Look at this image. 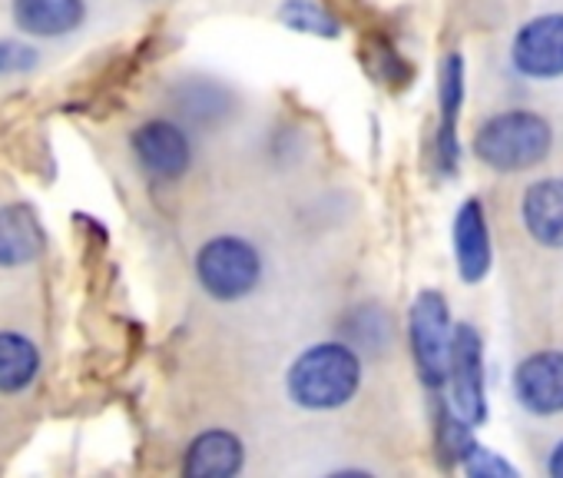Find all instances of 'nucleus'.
<instances>
[{
  "instance_id": "nucleus-18",
  "label": "nucleus",
  "mask_w": 563,
  "mask_h": 478,
  "mask_svg": "<svg viewBox=\"0 0 563 478\" xmlns=\"http://www.w3.org/2000/svg\"><path fill=\"white\" fill-rule=\"evenodd\" d=\"M461 468L471 478H520V468L517 465H510L504 455H497V452H490V448H484L477 442L464 452Z\"/></svg>"
},
{
  "instance_id": "nucleus-4",
  "label": "nucleus",
  "mask_w": 563,
  "mask_h": 478,
  "mask_svg": "<svg viewBox=\"0 0 563 478\" xmlns=\"http://www.w3.org/2000/svg\"><path fill=\"white\" fill-rule=\"evenodd\" d=\"M451 309L448 300L438 290L418 293L408 316V336H411V356L418 366V376L428 389H441L448 379V349H451Z\"/></svg>"
},
{
  "instance_id": "nucleus-14",
  "label": "nucleus",
  "mask_w": 563,
  "mask_h": 478,
  "mask_svg": "<svg viewBox=\"0 0 563 478\" xmlns=\"http://www.w3.org/2000/svg\"><path fill=\"white\" fill-rule=\"evenodd\" d=\"M84 0H14V21L37 37H60L84 24Z\"/></svg>"
},
{
  "instance_id": "nucleus-1",
  "label": "nucleus",
  "mask_w": 563,
  "mask_h": 478,
  "mask_svg": "<svg viewBox=\"0 0 563 478\" xmlns=\"http://www.w3.org/2000/svg\"><path fill=\"white\" fill-rule=\"evenodd\" d=\"M553 150V127L533 110H504L474 133V156L497 173H523L540 166Z\"/></svg>"
},
{
  "instance_id": "nucleus-16",
  "label": "nucleus",
  "mask_w": 563,
  "mask_h": 478,
  "mask_svg": "<svg viewBox=\"0 0 563 478\" xmlns=\"http://www.w3.org/2000/svg\"><path fill=\"white\" fill-rule=\"evenodd\" d=\"M471 445H474V425H467L451 405H441L438 409V461L451 468L464 458Z\"/></svg>"
},
{
  "instance_id": "nucleus-7",
  "label": "nucleus",
  "mask_w": 563,
  "mask_h": 478,
  "mask_svg": "<svg viewBox=\"0 0 563 478\" xmlns=\"http://www.w3.org/2000/svg\"><path fill=\"white\" fill-rule=\"evenodd\" d=\"M438 107H441V123L434 133V156H438V170L444 176H454L461 163L457 120L464 107V57L457 51H451L438 67Z\"/></svg>"
},
{
  "instance_id": "nucleus-3",
  "label": "nucleus",
  "mask_w": 563,
  "mask_h": 478,
  "mask_svg": "<svg viewBox=\"0 0 563 478\" xmlns=\"http://www.w3.org/2000/svg\"><path fill=\"white\" fill-rule=\"evenodd\" d=\"M196 276L212 300H242L262 276V257L239 236H216L196 257Z\"/></svg>"
},
{
  "instance_id": "nucleus-9",
  "label": "nucleus",
  "mask_w": 563,
  "mask_h": 478,
  "mask_svg": "<svg viewBox=\"0 0 563 478\" xmlns=\"http://www.w3.org/2000/svg\"><path fill=\"white\" fill-rule=\"evenodd\" d=\"M454 260H457V276L461 283L474 286L487 280L494 267V243H490V226L481 199H464L457 216H454Z\"/></svg>"
},
{
  "instance_id": "nucleus-19",
  "label": "nucleus",
  "mask_w": 563,
  "mask_h": 478,
  "mask_svg": "<svg viewBox=\"0 0 563 478\" xmlns=\"http://www.w3.org/2000/svg\"><path fill=\"white\" fill-rule=\"evenodd\" d=\"M372 54H375V64H372V74L382 80V84H408L411 80V67L395 54V47L391 44H385V41H375L372 44Z\"/></svg>"
},
{
  "instance_id": "nucleus-21",
  "label": "nucleus",
  "mask_w": 563,
  "mask_h": 478,
  "mask_svg": "<svg viewBox=\"0 0 563 478\" xmlns=\"http://www.w3.org/2000/svg\"><path fill=\"white\" fill-rule=\"evenodd\" d=\"M547 471H550L553 478H563V438L553 445V452H550V458H547Z\"/></svg>"
},
{
  "instance_id": "nucleus-13",
  "label": "nucleus",
  "mask_w": 563,
  "mask_h": 478,
  "mask_svg": "<svg viewBox=\"0 0 563 478\" xmlns=\"http://www.w3.org/2000/svg\"><path fill=\"white\" fill-rule=\"evenodd\" d=\"M239 468H242V442L222 428L196 435L183 461V471L192 478H229Z\"/></svg>"
},
{
  "instance_id": "nucleus-5",
  "label": "nucleus",
  "mask_w": 563,
  "mask_h": 478,
  "mask_svg": "<svg viewBox=\"0 0 563 478\" xmlns=\"http://www.w3.org/2000/svg\"><path fill=\"white\" fill-rule=\"evenodd\" d=\"M451 409L467 425L487 422V385H484V339L471 323H457L451 329L448 349V379Z\"/></svg>"
},
{
  "instance_id": "nucleus-2",
  "label": "nucleus",
  "mask_w": 563,
  "mask_h": 478,
  "mask_svg": "<svg viewBox=\"0 0 563 478\" xmlns=\"http://www.w3.org/2000/svg\"><path fill=\"white\" fill-rule=\"evenodd\" d=\"M362 385V362L342 343H322L306 349L289 369V395L302 409H339L355 399Z\"/></svg>"
},
{
  "instance_id": "nucleus-10",
  "label": "nucleus",
  "mask_w": 563,
  "mask_h": 478,
  "mask_svg": "<svg viewBox=\"0 0 563 478\" xmlns=\"http://www.w3.org/2000/svg\"><path fill=\"white\" fill-rule=\"evenodd\" d=\"M133 153L156 180H179L189 170L192 150L186 133L169 120H150L133 133Z\"/></svg>"
},
{
  "instance_id": "nucleus-15",
  "label": "nucleus",
  "mask_w": 563,
  "mask_h": 478,
  "mask_svg": "<svg viewBox=\"0 0 563 478\" xmlns=\"http://www.w3.org/2000/svg\"><path fill=\"white\" fill-rule=\"evenodd\" d=\"M41 352L21 333H0V392H21L34 382Z\"/></svg>"
},
{
  "instance_id": "nucleus-11",
  "label": "nucleus",
  "mask_w": 563,
  "mask_h": 478,
  "mask_svg": "<svg viewBox=\"0 0 563 478\" xmlns=\"http://www.w3.org/2000/svg\"><path fill=\"white\" fill-rule=\"evenodd\" d=\"M520 219L533 243L547 250H563V176L530 183L520 199Z\"/></svg>"
},
{
  "instance_id": "nucleus-17",
  "label": "nucleus",
  "mask_w": 563,
  "mask_h": 478,
  "mask_svg": "<svg viewBox=\"0 0 563 478\" xmlns=\"http://www.w3.org/2000/svg\"><path fill=\"white\" fill-rule=\"evenodd\" d=\"M282 24H289L292 31L302 34H316V37H339V21L322 8L316 0H286L278 11Z\"/></svg>"
},
{
  "instance_id": "nucleus-12",
  "label": "nucleus",
  "mask_w": 563,
  "mask_h": 478,
  "mask_svg": "<svg viewBox=\"0 0 563 478\" xmlns=\"http://www.w3.org/2000/svg\"><path fill=\"white\" fill-rule=\"evenodd\" d=\"M44 229L31 206L0 209V267H27L44 253Z\"/></svg>"
},
{
  "instance_id": "nucleus-6",
  "label": "nucleus",
  "mask_w": 563,
  "mask_h": 478,
  "mask_svg": "<svg viewBox=\"0 0 563 478\" xmlns=\"http://www.w3.org/2000/svg\"><path fill=\"white\" fill-rule=\"evenodd\" d=\"M510 64L527 80L563 77V14H540L527 21L510 44Z\"/></svg>"
},
{
  "instance_id": "nucleus-20",
  "label": "nucleus",
  "mask_w": 563,
  "mask_h": 478,
  "mask_svg": "<svg viewBox=\"0 0 563 478\" xmlns=\"http://www.w3.org/2000/svg\"><path fill=\"white\" fill-rule=\"evenodd\" d=\"M37 64V51L21 44V41H4L0 44V77L11 74H27Z\"/></svg>"
},
{
  "instance_id": "nucleus-8",
  "label": "nucleus",
  "mask_w": 563,
  "mask_h": 478,
  "mask_svg": "<svg viewBox=\"0 0 563 478\" xmlns=\"http://www.w3.org/2000/svg\"><path fill=\"white\" fill-rule=\"evenodd\" d=\"M514 395L530 415L563 412V352L543 349L527 356L514 372Z\"/></svg>"
}]
</instances>
